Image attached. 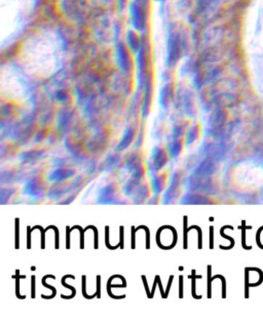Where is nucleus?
<instances>
[{
    "label": "nucleus",
    "instance_id": "1",
    "mask_svg": "<svg viewBox=\"0 0 263 318\" xmlns=\"http://www.w3.org/2000/svg\"><path fill=\"white\" fill-rule=\"evenodd\" d=\"M26 50L32 51L33 56H24L23 62L28 68L38 73H52L60 63L61 45L52 35H40L31 38Z\"/></svg>",
    "mask_w": 263,
    "mask_h": 318
},
{
    "label": "nucleus",
    "instance_id": "2",
    "mask_svg": "<svg viewBox=\"0 0 263 318\" xmlns=\"http://www.w3.org/2000/svg\"><path fill=\"white\" fill-rule=\"evenodd\" d=\"M242 44L248 57L263 55V0H252L244 15Z\"/></svg>",
    "mask_w": 263,
    "mask_h": 318
}]
</instances>
